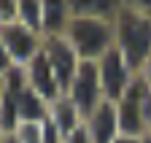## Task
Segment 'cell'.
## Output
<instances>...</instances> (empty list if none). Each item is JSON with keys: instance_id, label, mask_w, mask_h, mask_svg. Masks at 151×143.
Instances as JSON below:
<instances>
[{"instance_id": "obj_1", "label": "cell", "mask_w": 151, "mask_h": 143, "mask_svg": "<svg viewBox=\"0 0 151 143\" xmlns=\"http://www.w3.org/2000/svg\"><path fill=\"white\" fill-rule=\"evenodd\" d=\"M116 46L127 65L140 73V68L151 57V0H122L113 16Z\"/></svg>"}, {"instance_id": "obj_2", "label": "cell", "mask_w": 151, "mask_h": 143, "mask_svg": "<svg viewBox=\"0 0 151 143\" xmlns=\"http://www.w3.org/2000/svg\"><path fill=\"white\" fill-rule=\"evenodd\" d=\"M62 38L73 46L81 62H97L105 51L113 49L116 35H113V19H100V16H73L65 27Z\"/></svg>"}, {"instance_id": "obj_3", "label": "cell", "mask_w": 151, "mask_h": 143, "mask_svg": "<svg viewBox=\"0 0 151 143\" xmlns=\"http://www.w3.org/2000/svg\"><path fill=\"white\" fill-rule=\"evenodd\" d=\"M97 73H100V86H103V97L116 103L127 89L129 84L135 81V70H132L127 65V60L122 57V51L113 46L111 51H105V54L97 60Z\"/></svg>"}, {"instance_id": "obj_4", "label": "cell", "mask_w": 151, "mask_h": 143, "mask_svg": "<svg viewBox=\"0 0 151 143\" xmlns=\"http://www.w3.org/2000/svg\"><path fill=\"white\" fill-rule=\"evenodd\" d=\"M65 95L76 103V108L81 111V116H84V121H86V116L105 100V97H103V86H100L97 62H81Z\"/></svg>"}, {"instance_id": "obj_5", "label": "cell", "mask_w": 151, "mask_h": 143, "mask_svg": "<svg viewBox=\"0 0 151 143\" xmlns=\"http://www.w3.org/2000/svg\"><path fill=\"white\" fill-rule=\"evenodd\" d=\"M148 86L135 76L129 89L116 100V116H119V132L124 138H146V124H143V97Z\"/></svg>"}, {"instance_id": "obj_6", "label": "cell", "mask_w": 151, "mask_h": 143, "mask_svg": "<svg viewBox=\"0 0 151 143\" xmlns=\"http://www.w3.org/2000/svg\"><path fill=\"white\" fill-rule=\"evenodd\" d=\"M0 41H3L14 68H24L38 51L43 49V38H41V35H35L32 30H27L24 24H19V22L0 24Z\"/></svg>"}, {"instance_id": "obj_7", "label": "cell", "mask_w": 151, "mask_h": 143, "mask_svg": "<svg viewBox=\"0 0 151 143\" xmlns=\"http://www.w3.org/2000/svg\"><path fill=\"white\" fill-rule=\"evenodd\" d=\"M43 51H46V60H49V65L54 70V78H57V84H60V92L65 95L70 81H73V76H76V70H78V65H81V60H78V54L73 51V46L65 38L43 41Z\"/></svg>"}, {"instance_id": "obj_8", "label": "cell", "mask_w": 151, "mask_h": 143, "mask_svg": "<svg viewBox=\"0 0 151 143\" xmlns=\"http://www.w3.org/2000/svg\"><path fill=\"white\" fill-rule=\"evenodd\" d=\"M24 78H27V86L32 89L35 95H41L46 103H54L57 97H60L62 92H60V84H57V78H54V70H51V65H49V60H46V51L41 49L38 54L24 65Z\"/></svg>"}, {"instance_id": "obj_9", "label": "cell", "mask_w": 151, "mask_h": 143, "mask_svg": "<svg viewBox=\"0 0 151 143\" xmlns=\"http://www.w3.org/2000/svg\"><path fill=\"white\" fill-rule=\"evenodd\" d=\"M86 130L92 143H113L122 132H119V116H116V103L103 100L97 108L86 116Z\"/></svg>"}, {"instance_id": "obj_10", "label": "cell", "mask_w": 151, "mask_h": 143, "mask_svg": "<svg viewBox=\"0 0 151 143\" xmlns=\"http://www.w3.org/2000/svg\"><path fill=\"white\" fill-rule=\"evenodd\" d=\"M49 124L65 138L68 132H73L76 127L84 124V116L68 95H60L54 103H49Z\"/></svg>"}, {"instance_id": "obj_11", "label": "cell", "mask_w": 151, "mask_h": 143, "mask_svg": "<svg viewBox=\"0 0 151 143\" xmlns=\"http://www.w3.org/2000/svg\"><path fill=\"white\" fill-rule=\"evenodd\" d=\"M43 6V41L62 38L70 22V3L68 0H41Z\"/></svg>"}, {"instance_id": "obj_12", "label": "cell", "mask_w": 151, "mask_h": 143, "mask_svg": "<svg viewBox=\"0 0 151 143\" xmlns=\"http://www.w3.org/2000/svg\"><path fill=\"white\" fill-rule=\"evenodd\" d=\"M73 16H100V19H113L119 11L122 0H68Z\"/></svg>"}, {"instance_id": "obj_13", "label": "cell", "mask_w": 151, "mask_h": 143, "mask_svg": "<svg viewBox=\"0 0 151 143\" xmlns=\"http://www.w3.org/2000/svg\"><path fill=\"white\" fill-rule=\"evenodd\" d=\"M16 22L43 38V6H41V0H16Z\"/></svg>"}, {"instance_id": "obj_14", "label": "cell", "mask_w": 151, "mask_h": 143, "mask_svg": "<svg viewBox=\"0 0 151 143\" xmlns=\"http://www.w3.org/2000/svg\"><path fill=\"white\" fill-rule=\"evenodd\" d=\"M46 135V121H19L11 138L16 143H43Z\"/></svg>"}, {"instance_id": "obj_15", "label": "cell", "mask_w": 151, "mask_h": 143, "mask_svg": "<svg viewBox=\"0 0 151 143\" xmlns=\"http://www.w3.org/2000/svg\"><path fill=\"white\" fill-rule=\"evenodd\" d=\"M16 22V0H0V24Z\"/></svg>"}, {"instance_id": "obj_16", "label": "cell", "mask_w": 151, "mask_h": 143, "mask_svg": "<svg viewBox=\"0 0 151 143\" xmlns=\"http://www.w3.org/2000/svg\"><path fill=\"white\" fill-rule=\"evenodd\" d=\"M62 143H92L89 138V130H86V124H81V127H76L73 132H68L62 138Z\"/></svg>"}, {"instance_id": "obj_17", "label": "cell", "mask_w": 151, "mask_h": 143, "mask_svg": "<svg viewBox=\"0 0 151 143\" xmlns=\"http://www.w3.org/2000/svg\"><path fill=\"white\" fill-rule=\"evenodd\" d=\"M11 70H14V62H11V57H8V51H6V46H3V41H0V76L11 73Z\"/></svg>"}, {"instance_id": "obj_18", "label": "cell", "mask_w": 151, "mask_h": 143, "mask_svg": "<svg viewBox=\"0 0 151 143\" xmlns=\"http://www.w3.org/2000/svg\"><path fill=\"white\" fill-rule=\"evenodd\" d=\"M143 124H146V132L151 135V89L143 97Z\"/></svg>"}, {"instance_id": "obj_19", "label": "cell", "mask_w": 151, "mask_h": 143, "mask_svg": "<svg viewBox=\"0 0 151 143\" xmlns=\"http://www.w3.org/2000/svg\"><path fill=\"white\" fill-rule=\"evenodd\" d=\"M138 78H140V81H143V84H146V86L151 89V57H148V60H146V65L140 68V73H138Z\"/></svg>"}, {"instance_id": "obj_20", "label": "cell", "mask_w": 151, "mask_h": 143, "mask_svg": "<svg viewBox=\"0 0 151 143\" xmlns=\"http://www.w3.org/2000/svg\"><path fill=\"white\" fill-rule=\"evenodd\" d=\"M113 143H146V138H124V135H119Z\"/></svg>"}, {"instance_id": "obj_21", "label": "cell", "mask_w": 151, "mask_h": 143, "mask_svg": "<svg viewBox=\"0 0 151 143\" xmlns=\"http://www.w3.org/2000/svg\"><path fill=\"white\" fill-rule=\"evenodd\" d=\"M3 97H6V76H0V105H3Z\"/></svg>"}, {"instance_id": "obj_22", "label": "cell", "mask_w": 151, "mask_h": 143, "mask_svg": "<svg viewBox=\"0 0 151 143\" xmlns=\"http://www.w3.org/2000/svg\"><path fill=\"white\" fill-rule=\"evenodd\" d=\"M0 143H8V135H3V132H0Z\"/></svg>"}, {"instance_id": "obj_23", "label": "cell", "mask_w": 151, "mask_h": 143, "mask_svg": "<svg viewBox=\"0 0 151 143\" xmlns=\"http://www.w3.org/2000/svg\"><path fill=\"white\" fill-rule=\"evenodd\" d=\"M8 143H16V140H14V138H11V135H8Z\"/></svg>"}, {"instance_id": "obj_24", "label": "cell", "mask_w": 151, "mask_h": 143, "mask_svg": "<svg viewBox=\"0 0 151 143\" xmlns=\"http://www.w3.org/2000/svg\"><path fill=\"white\" fill-rule=\"evenodd\" d=\"M148 138H151V135H148Z\"/></svg>"}]
</instances>
